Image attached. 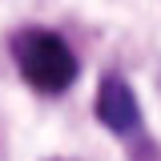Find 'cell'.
I'll use <instances>...</instances> for the list:
<instances>
[{"label": "cell", "instance_id": "6da1fadb", "mask_svg": "<svg viewBox=\"0 0 161 161\" xmlns=\"http://www.w3.org/2000/svg\"><path fill=\"white\" fill-rule=\"evenodd\" d=\"M16 64L24 80L40 93H60L69 89V80L77 77V57L69 53V44L57 32H20L16 36Z\"/></svg>", "mask_w": 161, "mask_h": 161}, {"label": "cell", "instance_id": "7a4b0ae2", "mask_svg": "<svg viewBox=\"0 0 161 161\" xmlns=\"http://www.w3.org/2000/svg\"><path fill=\"white\" fill-rule=\"evenodd\" d=\"M97 117L105 129H113V133H133L141 121V109H137V97H133V89L125 85L121 77H105L97 89Z\"/></svg>", "mask_w": 161, "mask_h": 161}]
</instances>
